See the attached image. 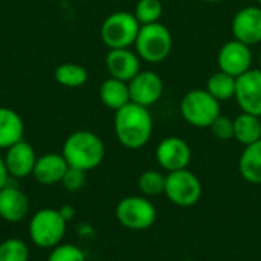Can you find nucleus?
<instances>
[{
  "label": "nucleus",
  "mask_w": 261,
  "mask_h": 261,
  "mask_svg": "<svg viewBox=\"0 0 261 261\" xmlns=\"http://www.w3.org/2000/svg\"><path fill=\"white\" fill-rule=\"evenodd\" d=\"M86 173L87 171H83L80 168L69 167L66 174H64V177H63V180H61V185L69 193H78L86 185V180H87Z\"/></svg>",
  "instance_id": "29"
},
{
  "label": "nucleus",
  "mask_w": 261,
  "mask_h": 261,
  "mask_svg": "<svg viewBox=\"0 0 261 261\" xmlns=\"http://www.w3.org/2000/svg\"><path fill=\"white\" fill-rule=\"evenodd\" d=\"M180 115L193 127L210 128L220 115V101L206 89H193L180 99Z\"/></svg>",
  "instance_id": "5"
},
{
  "label": "nucleus",
  "mask_w": 261,
  "mask_h": 261,
  "mask_svg": "<svg viewBox=\"0 0 261 261\" xmlns=\"http://www.w3.org/2000/svg\"><path fill=\"white\" fill-rule=\"evenodd\" d=\"M115 217L130 231L150 229L158 217L156 206L145 196H127L121 199L115 208Z\"/></svg>",
  "instance_id": "7"
},
{
  "label": "nucleus",
  "mask_w": 261,
  "mask_h": 261,
  "mask_svg": "<svg viewBox=\"0 0 261 261\" xmlns=\"http://www.w3.org/2000/svg\"><path fill=\"white\" fill-rule=\"evenodd\" d=\"M260 63H261V49H260Z\"/></svg>",
  "instance_id": "34"
},
{
  "label": "nucleus",
  "mask_w": 261,
  "mask_h": 261,
  "mask_svg": "<svg viewBox=\"0 0 261 261\" xmlns=\"http://www.w3.org/2000/svg\"><path fill=\"white\" fill-rule=\"evenodd\" d=\"M164 5L161 0H138L135 5V17L141 24H151L158 23L162 17Z\"/></svg>",
  "instance_id": "25"
},
{
  "label": "nucleus",
  "mask_w": 261,
  "mask_h": 261,
  "mask_svg": "<svg viewBox=\"0 0 261 261\" xmlns=\"http://www.w3.org/2000/svg\"><path fill=\"white\" fill-rule=\"evenodd\" d=\"M202 182L188 168L171 171L165 176L164 194L167 199L180 208H190L199 203L202 197Z\"/></svg>",
  "instance_id": "8"
},
{
  "label": "nucleus",
  "mask_w": 261,
  "mask_h": 261,
  "mask_svg": "<svg viewBox=\"0 0 261 261\" xmlns=\"http://www.w3.org/2000/svg\"><path fill=\"white\" fill-rule=\"evenodd\" d=\"M234 99L242 112L261 116V69H249L237 78Z\"/></svg>",
  "instance_id": "13"
},
{
  "label": "nucleus",
  "mask_w": 261,
  "mask_h": 261,
  "mask_svg": "<svg viewBox=\"0 0 261 261\" xmlns=\"http://www.w3.org/2000/svg\"><path fill=\"white\" fill-rule=\"evenodd\" d=\"M210 130L214 138L220 141H231L234 139V119H231L229 116H223L220 113L211 124Z\"/></svg>",
  "instance_id": "28"
},
{
  "label": "nucleus",
  "mask_w": 261,
  "mask_h": 261,
  "mask_svg": "<svg viewBox=\"0 0 261 261\" xmlns=\"http://www.w3.org/2000/svg\"><path fill=\"white\" fill-rule=\"evenodd\" d=\"M9 179L11 177H9V173L5 165V159H3V156H0V190L9 184Z\"/></svg>",
  "instance_id": "30"
},
{
  "label": "nucleus",
  "mask_w": 261,
  "mask_h": 261,
  "mask_svg": "<svg viewBox=\"0 0 261 261\" xmlns=\"http://www.w3.org/2000/svg\"><path fill=\"white\" fill-rule=\"evenodd\" d=\"M257 3H258V6H261V0H257Z\"/></svg>",
  "instance_id": "33"
},
{
  "label": "nucleus",
  "mask_w": 261,
  "mask_h": 261,
  "mask_svg": "<svg viewBox=\"0 0 261 261\" xmlns=\"http://www.w3.org/2000/svg\"><path fill=\"white\" fill-rule=\"evenodd\" d=\"M69 164L61 153H46L37 158L32 176L41 185H57L61 184Z\"/></svg>",
  "instance_id": "17"
},
{
  "label": "nucleus",
  "mask_w": 261,
  "mask_h": 261,
  "mask_svg": "<svg viewBox=\"0 0 261 261\" xmlns=\"http://www.w3.org/2000/svg\"><path fill=\"white\" fill-rule=\"evenodd\" d=\"M99 99L101 102L110 109V110H119L130 101V90L128 83L116 80V78H107L99 86Z\"/></svg>",
  "instance_id": "19"
},
{
  "label": "nucleus",
  "mask_w": 261,
  "mask_h": 261,
  "mask_svg": "<svg viewBox=\"0 0 261 261\" xmlns=\"http://www.w3.org/2000/svg\"><path fill=\"white\" fill-rule=\"evenodd\" d=\"M0 261H29V248L21 239L12 237L0 243Z\"/></svg>",
  "instance_id": "26"
},
{
  "label": "nucleus",
  "mask_w": 261,
  "mask_h": 261,
  "mask_svg": "<svg viewBox=\"0 0 261 261\" xmlns=\"http://www.w3.org/2000/svg\"><path fill=\"white\" fill-rule=\"evenodd\" d=\"M29 213V199L11 180L0 190V219L9 223L21 222Z\"/></svg>",
  "instance_id": "16"
},
{
  "label": "nucleus",
  "mask_w": 261,
  "mask_h": 261,
  "mask_svg": "<svg viewBox=\"0 0 261 261\" xmlns=\"http://www.w3.org/2000/svg\"><path fill=\"white\" fill-rule=\"evenodd\" d=\"M219 70L229 73L236 78L246 73L252 66V50L251 46L232 38L226 41L217 54Z\"/></svg>",
  "instance_id": "10"
},
{
  "label": "nucleus",
  "mask_w": 261,
  "mask_h": 261,
  "mask_svg": "<svg viewBox=\"0 0 261 261\" xmlns=\"http://www.w3.org/2000/svg\"><path fill=\"white\" fill-rule=\"evenodd\" d=\"M106 67L112 78L128 83L141 72V58L132 49H110L106 55Z\"/></svg>",
  "instance_id": "15"
},
{
  "label": "nucleus",
  "mask_w": 261,
  "mask_h": 261,
  "mask_svg": "<svg viewBox=\"0 0 261 261\" xmlns=\"http://www.w3.org/2000/svg\"><path fill=\"white\" fill-rule=\"evenodd\" d=\"M60 214L63 216V219L69 223L70 220H73V217H75V208L72 206V205H63L60 210Z\"/></svg>",
  "instance_id": "31"
},
{
  "label": "nucleus",
  "mask_w": 261,
  "mask_h": 261,
  "mask_svg": "<svg viewBox=\"0 0 261 261\" xmlns=\"http://www.w3.org/2000/svg\"><path fill=\"white\" fill-rule=\"evenodd\" d=\"M141 23L133 12H112L101 24V40L109 49H127L135 44Z\"/></svg>",
  "instance_id": "6"
},
{
  "label": "nucleus",
  "mask_w": 261,
  "mask_h": 261,
  "mask_svg": "<svg viewBox=\"0 0 261 261\" xmlns=\"http://www.w3.org/2000/svg\"><path fill=\"white\" fill-rule=\"evenodd\" d=\"M135 52L142 61L159 64L165 61L173 49V37L170 29L162 23L141 24L135 41Z\"/></svg>",
  "instance_id": "3"
},
{
  "label": "nucleus",
  "mask_w": 261,
  "mask_h": 261,
  "mask_svg": "<svg viewBox=\"0 0 261 261\" xmlns=\"http://www.w3.org/2000/svg\"><path fill=\"white\" fill-rule=\"evenodd\" d=\"M240 176L254 185H261V139L246 145L239 159Z\"/></svg>",
  "instance_id": "20"
},
{
  "label": "nucleus",
  "mask_w": 261,
  "mask_h": 261,
  "mask_svg": "<svg viewBox=\"0 0 261 261\" xmlns=\"http://www.w3.org/2000/svg\"><path fill=\"white\" fill-rule=\"evenodd\" d=\"M234 139L242 145H251L261 139V116L242 112L234 118Z\"/></svg>",
  "instance_id": "21"
},
{
  "label": "nucleus",
  "mask_w": 261,
  "mask_h": 261,
  "mask_svg": "<svg viewBox=\"0 0 261 261\" xmlns=\"http://www.w3.org/2000/svg\"><path fill=\"white\" fill-rule=\"evenodd\" d=\"M165 176L158 170H147L138 177V188L145 197H154L164 194L165 190Z\"/></svg>",
  "instance_id": "24"
},
{
  "label": "nucleus",
  "mask_w": 261,
  "mask_h": 261,
  "mask_svg": "<svg viewBox=\"0 0 261 261\" xmlns=\"http://www.w3.org/2000/svg\"><path fill=\"white\" fill-rule=\"evenodd\" d=\"M205 3H219V2H223V0H202Z\"/></svg>",
  "instance_id": "32"
},
{
  "label": "nucleus",
  "mask_w": 261,
  "mask_h": 261,
  "mask_svg": "<svg viewBox=\"0 0 261 261\" xmlns=\"http://www.w3.org/2000/svg\"><path fill=\"white\" fill-rule=\"evenodd\" d=\"M232 37L248 46L261 43V6L251 5L239 9L231 21Z\"/></svg>",
  "instance_id": "12"
},
{
  "label": "nucleus",
  "mask_w": 261,
  "mask_h": 261,
  "mask_svg": "<svg viewBox=\"0 0 261 261\" xmlns=\"http://www.w3.org/2000/svg\"><path fill=\"white\" fill-rule=\"evenodd\" d=\"M185 261H199V260H185Z\"/></svg>",
  "instance_id": "35"
},
{
  "label": "nucleus",
  "mask_w": 261,
  "mask_h": 261,
  "mask_svg": "<svg viewBox=\"0 0 261 261\" xmlns=\"http://www.w3.org/2000/svg\"><path fill=\"white\" fill-rule=\"evenodd\" d=\"M54 76H55L57 83H60L64 87H70V89L83 87L89 80V73H87L86 67L81 64H76V63H63V64L57 66Z\"/></svg>",
  "instance_id": "23"
},
{
  "label": "nucleus",
  "mask_w": 261,
  "mask_h": 261,
  "mask_svg": "<svg viewBox=\"0 0 261 261\" xmlns=\"http://www.w3.org/2000/svg\"><path fill=\"white\" fill-rule=\"evenodd\" d=\"M23 133L24 122L21 116L9 107H0V150H8L21 141Z\"/></svg>",
  "instance_id": "18"
},
{
  "label": "nucleus",
  "mask_w": 261,
  "mask_h": 261,
  "mask_svg": "<svg viewBox=\"0 0 261 261\" xmlns=\"http://www.w3.org/2000/svg\"><path fill=\"white\" fill-rule=\"evenodd\" d=\"M113 130L122 147L139 150L148 144L153 135V116L147 107L128 102L115 112Z\"/></svg>",
  "instance_id": "1"
},
{
  "label": "nucleus",
  "mask_w": 261,
  "mask_h": 261,
  "mask_svg": "<svg viewBox=\"0 0 261 261\" xmlns=\"http://www.w3.org/2000/svg\"><path fill=\"white\" fill-rule=\"evenodd\" d=\"M191 156L193 153L190 144L177 136H168L162 139L156 147V161L159 167L167 173L188 168Z\"/></svg>",
  "instance_id": "9"
},
{
  "label": "nucleus",
  "mask_w": 261,
  "mask_h": 261,
  "mask_svg": "<svg viewBox=\"0 0 261 261\" xmlns=\"http://www.w3.org/2000/svg\"><path fill=\"white\" fill-rule=\"evenodd\" d=\"M61 154L69 167L90 171L104 161L106 145L96 133L90 130H76L66 138Z\"/></svg>",
  "instance_id": "2"
},
{
  "label": "nucleus",
  "mask_w": 261,
  "mask_h": 261,
  "mask_svg": "<svg viewBox=\"0 0 261 261\" xmlns=\"http://www.w3.org/2000/svg\"><path fill=\"white\" fill-rule=\"evenodd\" d=\"M130 101L142 107H151L164 95V80L153 70H141L128 81Z\"/></svg>",
  "instance_id": "11"
},
{
  "label": "nucleus",
  "mask_w": 261,
  "mask_h": 261,
  "mask_svg": "<svg viewBox=\"0 0 261 261\" xmlns=\"http://www.w3.org/2000/svg\"><path fill=\"white\" fill-rule=\"evenodd\" d=\"M67 222L55 208H41L29 220L28 234L31 242L41 249L58 246L66 234Z\"/></svg>",
  "instance_id": "4"
},
{
  "label": "nucleus",
  "mask_w": 261,
  "mask_h": 261,
  "mask_svg": "<svg viewBox=\"0 0 261 261\" xmlns=\"http://www.w3.org/2000/svg\"><path fill=\"white\" fill-rule=\"evenodd\" d=\"M37 154L34 147L26 141H18L17 144L11 145L6 150V154L3 156L6 170L9 173V177L14 179H24L28 176H32Z\"/></svg>",
  "instance_id": "14"
},
{
  "label": "nucleus",
  "mask_w": 261,
  "mask_h": 261,
  "mask_svg": "<svg viewBox=\"0 0 261 261\" xmlns=\"http://www.w3.org/2000/svg\"><path fill=\"white\" fill-rule=\"evenodd\" d=\"M236 86L237 78L225 73L222 70L213 73L206 81V90L217 99V101H229L236 96Z\"/></svg>",
  "instance_id": "22"
},
{
  "label": "nucleus",
  "mask_w": 261,
  "mask_h": 261,
  "mask_svg": "<svg viewBox=\"0 0 261 261\" xmlns=\"http://www.w3.org/2000/svg\"><path fill=\"white\" fill-rule=\"evenodd\" d=\"M47 261H86L84 251L72 243H60L52 248Z\"/></svg>",
  "instance_id": "27"
}]
</instances>
